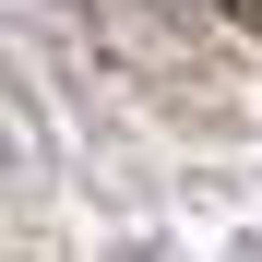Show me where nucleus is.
<instances>
[{
  "instance_id": "1",
  "label": "nucleus",
  "mask_w": 262,
  "mask_h": 262,
  "mask_svg": "<svg viewBox=\"0 0 262 262\" xmlns=\"http://www.w3.org/2000/svg\"><path fill=\"white\" fill-rule=\"evenodd\" d=\"M0 155H24V96L0 83Z\"/></svg>"
},
{
  "instance_id": "2",
  "label": "nucleus",
  "mask_w": 262,
  "mask_h": 262,
  "mask_svg": "<svg viewBox=\"0 0 262 262\" xmlns=\"http://www.w3.org/2000/svg\"><path fill=\"white\" fill-rule=\"evenodd\" d=\"M131 262H143V250H131Z\"/></svg>"
}]
</instances>
